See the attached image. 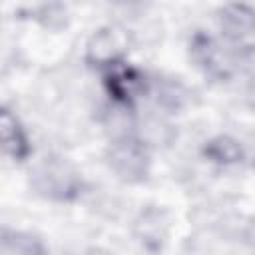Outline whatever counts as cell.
I'll return each mask as SVG.
<instances>
[{"label": "cell", "instance_id": "7a4b0ae2", "mask_svg": "<svg viewBox=\"0 0 255 255\" xmlns=\"http://www.w3.org/2000/svg\"><path fill=\"white\" fill-rule=\"evenodd\" d=\"M112 169L126 181H137L145 177L147 171V153L145 147L135 139H122L112 145L110 151Z\"/></svg>", "mask_w": 255, "mask_h": 255}, {"label": "cell", "instance_id": "6da1fadb", "mask_svg": "<svg viewBox=\"0 0 255 255\" xmlns=\"http://www.w3.org/2000/svg\"><path fill=\"white\" fill-rule=\"evenodd\" d=\"M219 30L225 44L239 56L255 54V10L243 2H231L219 10Z\"/></svg>", "mask_w": 255, "mask_h": 255}, {"label": "cell", "instance_id": "5b68a950", "mask_svg": "<svg viewBox=\"0 0 255 255\" xmlns=\"http://www.w3.org/2000/svg\"><path fill=\"white\" fill-rule=\"evenodd\" d=\"M40 189L54 197H68L78 191V181L74 173H68V167L58 161H50L38 173Z\"/></svg>", "mask_w": 255, "mask_h": 255}, {"label": "cell", "instance_id": "52a82bcc", "mask_svg": "<svg viewBox=\"0 0 255 255\" xmlns=\"http://www.w3.org/2000/svg\"><path fill=\"white\" fill-rule=\"evenodd\" d=\"M203 153L207 159L215 161V163H221V165H229V163H237L241 161L243 157V149L241 145L231 139V137H213L205 143L203 147Z\"/></svg>", "mask_w": 255, "mask_h": 255}, {"label": "cell", "instance_id": "277c9868", "mask_svg": "<svg viewBox=\"0 0 255 255\" xmlns=\"http://www.w3.org/2000/svg\"><path fill=\"white\" fill-rule=\"evenodd\" d=\"M0 133H2V147H4L6 155H10L16 161H22L28 157V153H30L28 137H26L20 122L16 120V116H12L10 110H6V108H2V112H0Z\"/></svg>", "mask_w": 255, "mask_h": 255}, {"label": "cell", "instance_id": "8992f818", "mask_svg": "<svg viewBox=\"0 0 255 255\" xmlns=\"http://www.w3.org/2000/svg\"><path fill=\"white\" fill-rule=\"evenodd\" d=\"M88 52H90V60H94L102 66H110V64L120 60L122 44L112 30H102L94 38V44H90Z\"/></svg>", "mask_w": 255, "mask_h": 255}, {"label": "cell", "instance_id": "3957f363", "mask_svg": "<svg viewBox=\"0 0 255 255\" xmlns=\"http://www.w3.org/2000/svg\"><path fill=\"white\" fill-rule=\"evenodd\" d=\"M104 86L116 102L128 106V104H131L135 92L139 90L141 78L133 68H129L122 60H118L108 66V72L104 74Z\"/></svg>", "mask_w": 255, "mask_h": 255}]
</instances>
